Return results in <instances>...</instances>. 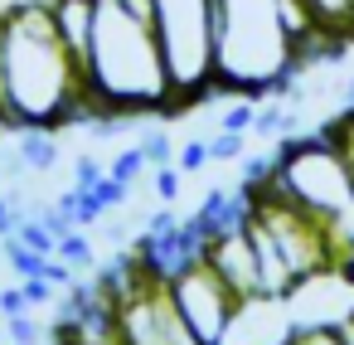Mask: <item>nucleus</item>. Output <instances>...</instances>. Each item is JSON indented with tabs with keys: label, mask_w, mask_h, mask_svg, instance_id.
I'll return each mask as SVG.
<instances>
[{
	"label": "nucleus",
	"mask_w": 354,
	"mask_h": 345,
	"mask_svg": "<svg viewBox=\"0 0 354 345\" xmlns=\"http://www.w3.org/2000/svg\"><path fill=\"white\" fill-rule=\"evenodd\" d=\"M88 117L83 69L54 30L49 0L0 6V127L59 132Z\"/></svg>",
	"instance_id": "nucleus-1"
},
{
	"label": "nucleus",
	"mask_w": 354,
	"mask_h": 345,
	"mask_svg": "<svg viewBox=\"0 0 354 345\" xmlns=\"http://www.w3.org/2000/svg\"><path fill=\"white\" fill-rule=\"evenodd\" d=\"M83 93L93 122L180 112L146 0H97L93 49L83 59Z\"/></svg>",
	"instance_id": "nucleus-2"
},
{
	"label": "nucleus",
	"mask_w": 354,
	"mask_h": 345,
	"mask_svg": "<svg viewBox=\"0 0 354 345\" xmlns=\"http://www.w3.org/2000/svg\"><path fill=\"white\" fill-rule=\"evenodd\" d=\"M301 39L281 0H218V93L277 98L301 73Z\"/></svg>",
	"instance_id": "nucleus-3"
},
{
	"label": "nucleus",
	"mask_w": 354,
	"mask_h": 345,
	"mask_svg": "<svg viewBox=\"0 0 354 345\" xmlns=\"http://www.w3.org/2000/svg\"><path fill=\"white\" fill-rule=\"evenodd\" d=\"M277 195H286L291 204H301L306 214H315L339 253H354V175L344 161V146L335 141L330 127L310 132V136H286L272 156V175L262 180Z\"/></svg>",
	"instance_id": "nucleus-4"
},
{
	"label": "nucleus",
	"mask_w": 354,
	"mask_h": 345,
	"mask_svg": "<svg viewBox=\"0 0 354 345\" xmlns=\"http://www.w3.org/2000/svg\"><path fill=\"white\" fill-rule=\"evenodd\" d=\"M175 107H199L218 98V0H146Z\"/></svg>",
	"instance_id": "nucleus-5"
},
{
	"label": "nucleus",
	"mask_w": 354,
	"mask_h": 345,
	"mask_svg": "<svg viewBox=\"0 0 354 345\" xmlns=\"http://www.w3.org/2000/svg\"><path fill=\"white\" fill-rule=\"evenodd\" d=\"M248 190H252V224H262V233L277 243V253H281V263L291 267L296 287H301L306 277H315V272L344 263L335 233H330L315 214H306L301 204H291V200L277 195L272 185H248Z\"/></svg>",
	"instance_id": "nucleus-6"
},
{
	"label": "nucleus",
	"mask_w": 354,
	"mask_h": 345,
	"mask_svg": "<svg viewBox=\"0 0 354 345\" xmlns=\"http://www.w3.org/2000/svg\"><path fill=\"white\" fill-rule=\"evenodd\" d=\"M165 287H170V301H175V311L185 316V326L194 330V340H199V345H228V335H233V321H238L243 301H238V297H233V287L209 267V258L189 263V267H185V272H175Z\"/></svg>",
	"instance_id": "nucleus-7"
},
{
	"label": "nucleus",
	"mask_w": 354,
	"mask_h": 345,
	"mask_svg": "<svg viewBox=\"0 0 354 345\" xmlns=\"http://www.w3.org/2000/svg\"><path fill=\"white\" fill-rule=\"evenodd\" d=\"M117 345H199L185 316L170 301L165 282H146L117 306Z\"/></svg>",
	"instance_id": "nucleus-8"
},
{
	"label": "nucleus",
	"mask_w": 354,
	"mask_h": 345,
	"mask_svg": "<svg viewBox=\"0 0 354 345\" xmlns=\"http://www.w3.org/2000/svg\"><path fill=\"white\" fill-rule=\"evenodd\" d=\"M286 316H291V330H315V326H339L354 316V272L339 263V267H325L315 277H306L291 297H286Z\"/></svg>",
	"instance_id": "nucleus-9"
},
{
	"label": "nucleus",
	"mask_w": 354,
	"mask_h": 345,
	"mask_svg": "<svg viewBox=\"0 0 354 345\" xmlns=\"http://www.w3.org/2000/svg\"><path fill=\"white\" fill-rule=\"evenodd\" d=\"M204 258H209V267L233 287L238 301H262V297H267V292H262V263H257V248H252V238H248V224L214 233L209 248H204Z\"/></svg>",
	"instance_id": "nucleus-10"
},
{
	"label": "nucleus",
	"mask_w": 354,
	"mask_h": 345,
	"mask_svg": "<svg viewBox=\"0 0 354 345\" xmlns=\"http://www.w3.org/2000/svg\"><path fill=\"white\" fill-rule=\"evenodd\" d=\"M306 6H310V15L325 35L354 39V0H306Z\"/></svg>",
	"instance_id": "nucleus-11"
},
{
	"label": "nucleus",
	"mask_w": 354,
	"mask_h": 345,
	"mask_svg": "<svg viewBox=\"0 0 354 345\" xmlns=\"http://www.w3.org/2000/svg\"><path fill=\"white\" fill-rule=\"evenodd\" d=\"M54 161H59L54 132H20V166H30V170H54Z\"/></svg>",
	"instance_id": "nucleus-12"
},
{
	"label": "nucleus",
	"mask_w": 354,
	"mask_h": 345,
	"mask_svg": "<svg viewBox=\"0 0 354 345\" xmlns=\"http://www.w3.org/2000/svg\"><path fill=\"white\" fill-rule=\"evenodd\" d=\"M6 258H10V267H15V277H44V272H49V253L25 248L15 233L6 238Z\"/></svg>",
	"instance_id": "nucleus-13"
},
{
	"label": "nucleus",
	"mask_w": 354,
	"mask_h": 345,
	"mask_svg": "<svg viewBox=\"0 0 354 345\" xmlns=\"http://www.w3.org/2000/svg\"><path fill=\"white\" fill-rule=\"evenodd\" d=\"M15 238L25 243V248H35V253H59V233L44 224V219H20V229H15Z\"/></svg>",
	"instance_id": "nucleus-14"
},
{
	"label": "nucleus",
	"mask_w": 354,
	"mask_h": 345,
	"mask_svg": "<svg viewBox=\"0 0 354 345\" xmlns=\"http://www.w3.org/2000/svg\"><path fill=\"white\" fill-rule=\"evenodd\" d=\"M54 258H64L68 267H88V263H93V243H88L78 229H68V233L59 238V253H54Z\"/></svg>",
	"instance_id": "nucleus-15"
},
{
	"label": "nucleus",
	"mask_w": 354,
	"mask_h": 345,
	"mask_svg": "<svg viewBox=\"0 0 354 345\" xmlns=\"http://www.w3.org/2000/svg\"><path fill=\"white\" fill-rule=\"evenodd\" d=\"M146 166H151V161H146V151H141V146H131V151H122V156H117V161H112L107 170H112V175H117L122 185H136Z\"/></svg>",
	"instance_id": "nucleus-16"
},
{
	"label": "nucleus",
	"mask_w": 354,
	"mask_h": 345,
	"mask_svg": "<svg viewBox=\"0 0 354 345\" xmlns=\"http://www.w3.org/2000/svg\"><path fill=\"white\" fill-rule=\"evenodd\" d=\"M209 156H214V161H238V156H243V132H223V127H218V132L209 136Z\"/></svg>",
	"instance_id": "nucleus-17"
},
{
	"label": "nucleus",
	"mask_w": 354,
	"mask_h": 345,
	"mask_svg": "<svg viewBox=\"0 0 354 345\" xmlns=\"http://www.w3.org/2000/svg\"><path fill=\"white\" fill-rule=\"evenodd\" d=\"M214 156H209V141H185L180 151H175V166L185 170V175H194V170H204Z\"/></svg>",
	"instance_id": "nucleus-18"
},
{
	"label": "nucleus",
	"mask_w": 354,
	"mask_h": 345,
	"mask_svg": "<svg viewBox=\"0 0 354 345\" xmlns=\"http://www.w3.org/2000/svg\"><path fill=\"white\" fill-rule=\"evenodd\" d=\"M180 175H185V170H180L175 161H170V166H156V195H160L165 204H175V195H180Z\"/></svg>",
	"instance_id": "nucleus-19"
},
{
	"label": "nucleus",
	"mask_w": 354,
	"mask_h": 345,
	"mask_svg": "<svg viewBox=\"0 0 354 345\" xmlns=\"http://www.w3.org/2000/svg\"><path fill=\"white\" fill-rule=\"evenodd\" d=\"M330 132H335V141L344 146V161H349V175H354V117L349 112H339L335 122H325Z\"/></svg>",
	"instance_id": "nucleus-20"
},
{
	"label": "nucleus",
	"mask_w": 354,
	"mask_h": 345,
	"mask_svg": "<svg viewBox=\"0 0 354 345\" xmlns=\"http://www.w3.org/2000/svg\"><path fill=\"white\" fill-rule=\"evenodd\" d=\"M141 151H146V161H151V166H170V161H175V151H170V136H165V132L146 136V141H141Z\"/></svg>",
	"instance_id": "nucleus-21"
},
{
	"label": "nucleus",
	"mask_w": 354,
	"mask_h": 345,
	"mask_svg": "<svg viewBox=\"0 0 354 345\" xmlns=\"http://www.w3.org/2000/svg\"><path fill=\"white\" fill-rule=\"evenodd\" d=\"M6 326H10V340H15V345H35V340H39V326L30 321V311L6 316Z\"/></svg>",
	"instance_id": "nucleus-22"
},
{
	"label": "nucleus",
	"mask_w": 354,
	"mask_h": 345,
	"mask_svg": "<svg viewBox=\"0 0 354 345\" xmlns=\"http://www.w3.org/2000/svg\"><path fill=\"white\" fill-rule=\"evenodd\" d=\"M107 170L93 161V156H78V166H73V190H88V185H97Z\"/></svg>",
	"instance_id": "nucleus-23"
},
{
	"label": "nucleus",
	"mask_w": 354,
	"mask_h": 345,
	"mask_svg": "<svg viewBox=\"0 0 354 345\" xmlns=\"http://www.w3.org/2000/svg\"><path fill=\"white\" fill-rule=\"evenodd\" d=\"M20 287H25L30 306H44V301H54V282H49V277H20Z\"/></svg>",
	"instance_id": "nucleus-24"
},
{
	"label": "nucleus",
	"mask_w": 354,
	"mask_h": 345,
	"mask_svg": "<svg viewBox=\"0 0 354 345\" xmlns=\"http://www.w3.org/2000/svg\"><path fill=\"white\" fill-rule=\"evenodd\" d=\"M296 345H344V340H339V330L315 326V330H296Z\"/></svg>",
	"instance_id": "nucleus-25"
},
{
	"label": "nucleus",
	"mask_w": 354,
	"mask_h": 345,
	"mask_svg": "<svg viewBox=\"0 0 354 345\" xmlns=\"http://www.w3.org/2000/svg\"><path fill=\"white\" fill-rule=\"evenodd\" d=\"M0 311H6V316H20V311H30V297H25V287H6V292H0Z\"/></svg>",
	"instance_id": "nucleus-26"
},
{
	"label": "nucleus",
	"mask_w": 354,
	"mask_h": 345,
	"mask_svg": "<svg viewBox=\"0 0 354 345\" xmlns=\"http://www.w3.org/2000/svg\"><path fill=\"white\" fill-rule=\"evenodd\" d=\"M335 330H339V340H344V345H354V316H349V321H339Z\"/></svg>",
	"instance_id": "nucleus-27"
},
{
	"label": "nucleus",
	"mask_w": 354,
	"mask_h": 345,
	"mask_svg": "<svg viewBox=\"0 0 354 345\" xmlns=\"http://www.w3.org/2000/svg\"><path fill=\"white\" fill-rule=\"evenodd\" d=\"M344 103H349V107H344V112H354V83H349V93H344Z\"/></svg>",
	"instance_id": "nucleus-28"
},
{
	"label": "nucleus",
	"mask_w": 354,
	"mask_h": 345,
	"mask_svg": "<svg viewBox=\"0 0 354 345\" xmlns=\"http://www.w3.org/2000/svg\"><path fill=\"white\" fill-rule=\"evenodd\" d=\"M272 345H296V335H281V340H272Z\"/></svg>",
	"instance_id": "nucleus-29"
},
{
	"label": "nucleus",
	"mask_w": 354,
	"mask_h": 345,
	"mask_svg": "<svg viewBox=\"0 0 354 345\" xmlns=\"http://www.w3.org/2000/svg\"><path fill=\"white\" fill-rule=\"evenodd\" d=\"M54 345H83V340H54Z\"/></svg>",
	"instance_id": "nucleus-30"
},
{
	"label": "nucleus",
	"mask_w": 354,
	"mask_h": 345,
	"mask_svg": "<svg viewBox=\"0 0 354 345\" xmlns=\"http://www.w3.org/2000/svg\"><path fill=\"white\" fill-rule=\"evenodd\" d=\"M349 117H354V112H349Z\"/></svg>",
	"instance_id": "nucleus-31"
}]
</instances>
